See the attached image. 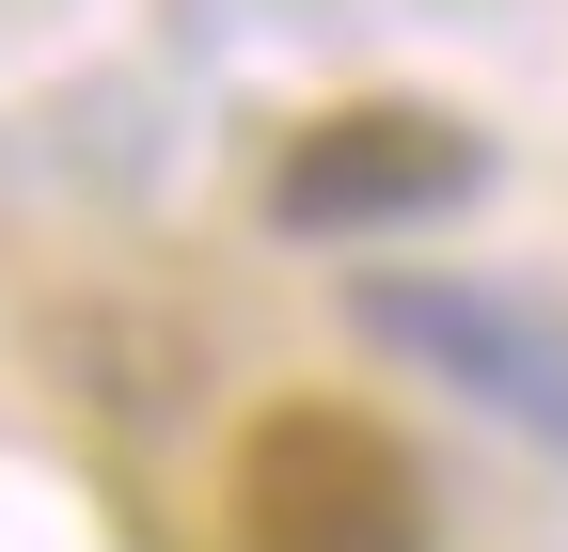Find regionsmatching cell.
Instances as JSON below:
<instances>
[{"label": "cell", "instance_id": "obj_1", "mask_svg": "<svg viewBox=\"0 0 568 552\" xmlns=\"http://www.w3.org/2000/svg\"><path fill=\"white\" fill-rule=\"evenodd\" d=\"M443 505H426V458L379 427V410H268L237 442V552H426Z\"/></svg>", "mask_w": 568, "mask_h": 552}, {"label": "cell", "instance_id": "obj_2", "mask_svg": "<svg viewBox=\"0 0 568 552\" xmlns=\"http://www.w3.org/2000/svg\"><path fill=\"white\" fill-rule=\"evenodd\" d=\"M489 190V143L426 95H347L268 159V222L284 237H395V222H458Z\"/></svg>", "mask_w": 568, "mask_h": 552}]
</instances>
